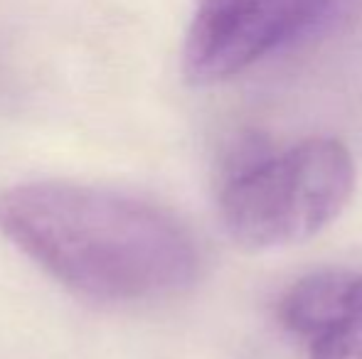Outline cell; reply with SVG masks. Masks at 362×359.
<instances>
[{"mask_svg":"<svg viewBox=\"0 0 362 359\" xmlns=\"http://www.w3.org/2000/svg\"><path fill=\"white\" fill-rule=\"evenodd\" d=\"M0 234L54 281L101 303L170 298L202 266L175 214L94 185L28 182L0 192Z\"/></svg>","mask_w":362,"mask_h":359,"instance_id":"6da1fadb","label":"cell"},{"mask_svg":"<svg viewBox=\"0 0 362 359\" xmlns=\"http://www.w3.org/2000/svg\"><path fill=\"white\" fill-rule=\"evenodd\" d=\"M355 178L353 155L335 138L239 160L219 187L224 234L252 254L303 244L343 214Z\"/></svg>","mask_w":362,"mask_h":359,"instance_id":"7a4b0ae2","label":"cell"},{"mask_svg":"<svg viewBox=\"0 0 362 359\" xmlns=\"http://www.w3.org/2000/svg\"><path fill=\"white\" fill-rule=\"evenodd\" d=\"M338 0H197L182 72L197 87L242 74L328 20Z\"/></svg>","mask_w":362,"mask_h":359,"instance_id":"3957f363","label":"cell"},{"mask_svg":"<svg viewBox=\"0 0 362 359\" xmlns=\"http://www.w3.org/2000/svg\"><path fill=\"white\" fill-rule=\"evenodd\" d=\"M279 322L308 359H362V273L323 269L281 296Z\"/></svg>","mask_w":362,"mask_h":359,"instance_id":"277c9868","label":"cell"}]
</instances>
